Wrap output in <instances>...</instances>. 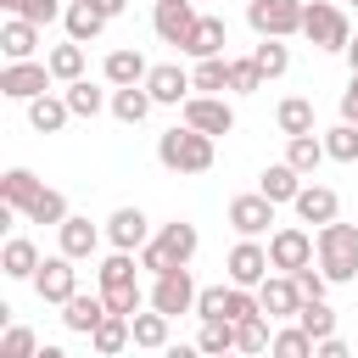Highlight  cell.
<instances>
[{
	"instance_id": "1",
	"label": "cell",
	"mask_w": 358,
	"mask_h": 358,
	"mask_svg": "<svg viewBox=\"0 0 358 358\" xmlns=\"http://www.w3.org/2000/svg\"><path fill=\"white\" fill-rule=\"evenodd\" d=\"M313 252H319V268L330 285H358V224H319L313 235Z\"/></svg>"
},
{
	"instance_id": "2",
	"label": "cell",
	"mask_w": 358,
	"mask_h": 358,
	"mask_svg": "<svg viewBox=\"0 0 358 358\" xmlns=\"http://www.w3.org/2000/svg\"><path fill=\"white\" fill-rule=\"evenodd\" d=\"M157 162L168 168V173H207L213 168V134H201V129H168V134H157Z\"/></svg>"
},
{
	"instance_id": "3",
	"label": "cell",
	"mask_w": 358,
	"mask_h": 358,
	"mask_svg": "<svg viewBox=\"0 0 358 358\" xmlns=\"http://www.w3.org/2000/svg\"><path fill=\"white\" fill-rule=\"evenodd\" d=\"M95 280H101V296H106L112 313H129V319L140 313L145 296H140V280H134V252H117L112 246V257L95 268Z\"/></svg>"
},
{
	"instance_id": "4",
	"label": "cell",
	"mask_w": 358,
	"mask_h": 358,
	"mask_svg": "<svg viewBox=\"0 0 358 358\" xmlns=\"http://www.w3.org/2000/svg\"><path fill=\"white\" fill-rule=\"evenodd\" d=\"M302 11H308V0H252L246 22L257 39H291V34H302Z\"/></svg>"
},
{
	"instance_id": "5",
	"label": "cell",
	"mask_w": 358,
	"mask_h": 358,
	"mask_svg": "<svg viewBox=\"0 0 358 358\" xmlns=\"http://www.w3.org/2000/svg\"><path fill=\"white\" fill-rule=\"evenodd\" d=\"M302 39L319 45V50H347V39H352L347 11L330 6V0H308V11H302Z\"/></svg>"
},
{
	"instance_id": "6",
	"label": "cell",
	"mask_w": 358,
	"mask_h": 358,
	"mask_svg": "<svg viewBox=\"0 0 358 358\" xmlns=\"http://www.w3.org/2000/svg\"><path fill=\"white\" fill-rule=\"evenodd\" d=\"M319 252H313V235L308 229H296V224H280L274 235H268V263H274V274H296V268H308Z\"/></svg>"
},
{
	"instance_id": "7",
	"label": "cell",
	"mask_w": 358,
	"mask_h": 358,
	"mask_svg": "<svg viewBox=\"0 0 358 358\" xmlns=\"http://www.w3.org/2000/svg\"><path fill=\"white\" fill-rule=\"evenodd\" d=\"M196 280H190V263L185 268H168V274H157V285H151V308L157 313H168V319H179V313H196Z\"/></svg>"
},
{
	"instance_id": "8",
	"label": "cell",
	"mask_w": 358,
	"mask_h": 358,
	"mask_svg": "<svg viewBox=\"0 0 358 358\" xmlns=\"http://www.w3.org/2000/svg\"><path fill=\"white\" fill-rule=\"evenodd\" d=\"M34 291H39V302L67 308V302L78 296V268H73V257H67V252L45 257V263H39V274H34Z\"/></svg>"
},
{
	"instance_id": "9",
	"label": "cell",
	"mask_w": 358,
	"mask_h": 358,
	"mask_svg": "<svg viewBox=\"0 0 358 358\" xmlns=\"http://www.w3.org/2000/svg\"><path fill=\"white\" fill-rule=\"evenodd\" d=\"M50 67L45 62H6L0 67V95H11V101H39V95H50Z\"/></svg>"
},
{
	"instance_id": "10",
	"label": "cell",
	"mask_w": 358,
	"mask_h": 358,
	"mask_svg": "<svg viewBox=\"0 0 358 358\" xmlns=\"http://www.w3.org/2000/svg\"><path fill=\"white\" fill-rule=\"evenodd\" d=\"M185 123L218 140V134H229V129H235V106H229L224 95H190V101H185Z\"/></svg>"
},
{
	"instance_id": "11",
	"label": "cell",
	"mask_w": 358,
	"mask_h": 358,
	"mask_svg": "<svg viewBox=\"0 0 358 358\" xmlns=\"http://www.w3.org/2000/svg\"><path fill=\"white\" fill-rule=\"evenodd\" d=\"M268 224H274V201H268L263 190H252V196H235V201H229V229H235L241 241H257Z\"/></svg>"
},
{
	"instance_id": "12",
	"label": "cell",
	"mask_w": 358,
	"mask_h": 358,
	"mask_svg": "<svg viewBox=\"0 0 358 358\" xmlns=\"http://www.w3.org/2000/svg\"><path fill=\"white\" fill-rule=\"evenodd\" d=\"M229 285H246V291H257L268 274H274V263H268V246H257V241H241L235 252H229Z\"/></svg>"
},
{
	"instance_id": "13",
	"label": "cell",
	"mask_w": 358,
	"mask_h": 358,
	"mask_svg": "<svg viewBox=\"0 0 358 358\" xmlns=\"http://www.w3.org/2000/svg\"><path fill=\"white\" fill-rule=\"evenodd\" d=\"M145 90H151V101H157V106H185V101H190V90H196V78H190L179 62H157V67H151V78H145Z\"/></svg>"
},
{
	"instance_id": "14",
	"label": "cell",
	"mask_w": 358,
	"mask_h": 358,
	"mask_svg": "<svg viewBox=\"0 0 358 358\" xmlns=\"http://www.w3.org/2000/svg\"><path fill=\"white\" fill-rule=\"evenodd\" d=\"M151 28H157V39H162V45H185V39H190V28H196V0H157Z\"/></svg>"
},
{
	"instance_id": "15",
	"label": "cell",
	"mask_w": 358,
	"mask_h": 358,
	"mask_svg": "<svg viewBox=\"0 0 358 358\" xmlns=\"http://www.w3.org/2000/svg\"><path fill=\"white\" fill-rule=\"evenodd\" d=\"M257 308H263V319H296V308H302L296 280H291V274H268V280L257 285Z\"/></svg>"
},
{
	"instance_id": "16",
	"label": "cell",
	"mask_w": 358,
	"mask_h": 358,
	"mask_svg": "<svg viewBox=\"0 0 358 358\" xmlns=\"http://www.w3.org/2000/svg\"><path fill=\"white\" fill-rule=\"evenodd\" d=\"M106 235H112L117 252H140V246L151 241V218H145L140 207H117V213L106 218Z\"/></svg>"
},
{
	"instance_id": "17",
	"label": "cell",
	"mask_w": 358,
	"mask_h": 358,
	"mask_svg": "<svg viewBox=\"0 0 358 358\" xmlns=\"http://www.w3.org/2000/svg\"><path fill=\"white\" fill-rule=\"evenodd\" d=\"M291 207H296V218H302V224H336V213H341V196H336L330 185H302Z\"/></svg>"
},
{
	"instance_id": "18",
	"label": "cell",
	"mask_w": 358,
	"mask_h": 358,
	"mask_svg": "<svg viewBox=\"0 0 358 358\" xmlns=\"http://www.w3.org/2000/svg\"><path fill=\"white\" fill-rule=\"evenodd\" d=\"M224 45H229L224 17H196V28H190V39H185L179 50H185V56H196V62H207V56H224Z\"/></svg>"
},
{
	"instance_id": "19",
	"label": "cell",
	"mask_w": 358,
	"mask_h": 358,
	"mask_svg": "<svg viewBox=\"0 0 358 358\" xmlns=\"http://www.w3.org/2000/svg\"><path fill=\"white\" fill-rule=\"evenodd\" d=\"M56 235H62V252H67L73 263L95 257V246H101V229H95L90 218H78V213H67V224H56Z\"/></svg>"
},
{
	"instance_id": "20",
	"label": "cell",
	"mask_w": 358,
	"mask_h": 358,
	"mask_svg": "<svg viewBox=\"0 0 358 358\" xmlns=\"http://www.w3.org/2000/svg\"><path fill=\"white\" fill-rule=\"evenodd\" d=\"M106 313H112V308H106V296H101V291H95V296H84V291H78V296L62 308V324H67L73 336H90V330H95Z\"/></svg>"
},
{
	"instance_id": "21",
	"label": "cell",
	"mask_w": 358,
	"mask_h": 358,
	"mask_svg": "<svg viewBox=\"0 0 358 358\" xmlns=\"http://www.w3.org/2000/svg\"><path fill=\"white\" fill-rule=\"evenodd\" d=\"M34 45H39V22L6 17V28H0V50H6V62H34Z\"/></svg>"
},
{
	"instance_id": "22",
	"label": "cell",
	"mask_w": 358,
	"mask_h": 358,
	"mask_svg": "<svg viewBox=\"0 0 358 358\" xmlns=\"http://www.w3.org/2000/svg\"><path fill=\"white\" fill-rule=\"evenodd\" d=\"M101 73H106V84H112V90H129V84H145V78H151V67H145V56H140V50H112Z\"/></svg>"
},
{
	"instance_id": "23",
	"label": "cell",
	"mask_w": 358,
	"mask_h": 358,
	"mask_svg": "<svg viewBox=\"0 0 358 358\" xmlns=\"http://www.w3.org/2000/svg\"><path fill=\"white\" fill-rule=\"evenodd\" d=\"M257 190L280 207V201H296V190H302V173L291 168V162H268L263 173H257Z\"/></svg>"
},
{
	"instance_id": "24",
	"label": "cell",
	"mask_w": 358,
	"mask_h": 358,
	"mask_svg": "<svg viewBox=\"0 0 358 358\" xmlns=\"http://www.w3.org/2000/svg\"><path fill=\"white\" fill-rule=\"evenodd\" d=\"M151 241H157V246H162V252H168L173 263H190V257H196V246H201V235H196V224H185V218H173V224H162V229H157Z\"/></svg>"
},
{
	"instance_id": "25",
	"label": "cell",
	"mask_w": 358,
	"mask_h": 358,
	"mask_svg": "<svg viewBox=\"0 0 358 358\" xmlns=\"http://www.w3.org/2000/svg\"><path fill=\"white\" fill-rule=\"evenodd\" d=\"M129 341H134V330H129V313H106V319L90 330V347H95L101 358H117Z\"/></svg>"
},
{
	"instance_id": "26",
	"label": "cell",
	"mask_w": 358,
	"mask_h": 358,
	"mask_svg": "<svg viewBox=\"0 0 358 358\" xmlns=\"http://www.w3.org/2000/svg\"><path fill=\"white\" fill-rule=\"evenodd\" d=\"M39 190H45V185H39L28 168H6V179H0V201L17 207V213H28V207L39 201Z\"/></svg>"
},
{
	"instance_id": "27",
	"label": "cell",
	"mask_w": 358,
	"mask_h": 358,
	"mask_svg": "<svg viewBox=\"0 0 358 358\" xmlns=\"http://www.w3.org/2000/svg\"><path fill=\"white\" fill-rule=\"evenodd\" d=\"M0 268H6V280H34L39 274V246L22 241V235H11L6 252H0Z\"/></svg>"
},
{
	"instance_id": "28",
	"label": "cell",
	"mask_w": 358,
	"mask_h": 358,
	"mask_svg": "<svg viewBox=\"0 0 358 358\" xmlns=\"http://www.w3.org/2000/svg\"><path fill=\"white\" fill-rule=\"evenodd\" d=\"M67 39H78V45H90V39H101V28H106V17L90 6V0H67Z\"/></svg>"
},
{
	"instance_id": "29",
	"label": "cell",
	"mask_w": 358,
	"mask_h": 358,
	"mask_svg": "<svg viewBox=\"0 0 358 358\" xmlns=\"http://www.w3.org/2000/svg\"><path fill=\"white\" fill-rule=\"evenodd\" d=\"M62 101L73 106V117H101V106H112V95H106L101 84H90V78H73V84L62 90Z\"/></svg>"
},
{
	"instance_id": "30",
	"label": "cell",
	"mask_w": 358,
	"mask_h": 358,
	"mask_svg": "<svg viewBox=\"0 0 358 358\" xmlns=\"http://www.w3.org/2000/svg\"><path fill=\"white\" fill-rule=\"evenodd\" d=\"M151 106H157V101H151V90H145V84L112 90V117H117V123H145V117H151Z\"/></svg>"
},
{
	"instance_id": "31",
	"label": "cell",
	"mask_w": 358,
	"mask_h": 358,
	"mask_svg": "<svg viewBox=\"0 0 358 358\" xmlns=\"http://www.w3.org/2000/svg\"><path fill=\"white\" fill-rule=\"evenodd\" d=\"M67 117H73V106H67L62 95H39V101H28V123H34L39 134H62Z\"/></svg>"
},
{
	"instance_id": "32",
	"label": "cell",
	"mask_w": 358,
	"mask_h": 358,
	"mask_svg": "<svg viewBox=\"0 0 358 358\" xmlns=\"http://www.w3.org/2000/svg\"><path fill=\"white\" fill-rule=\"evenodd\" d=\"M324 157H330V151H324V140H319V134H291V140H285V162H291L302 179H308Z\"/></svg>"
},
{
	"instance_id": "33",
	"label": "cell",
	"mask_w": 358,
	"mask_h": 358,
	"mask_svg": "<svg viewBox=\"0 0 358 358\" xmlns=\"http://www.w3.org/2000/svg\"><path fill=\"white\" fill-rule=\"evenodd\" d=\"M129 330H134V347H151V352H162V347H168V330H173V319L151 308V313H134V319H129Z\"/></svg>"
},
{
	"instance_id": "34",
	"label": "cell",
	"mask_w": 358,
	"mask_h": 358,
	"mask_svg": "<svg viewBox=\"0 0 358 358\" xmlns=\"http://www.w3.org/2000/svg\"><path fill=\"white\" fill-rule=\"evenodd\" d=\"M45 67L62 78V84H73V78H84V45L78 39H67V45H50V56H45Z\"/></svg>"
},
{
	"instance_id": "35",
	"label": "cell",
	"mask_w": 358,
	"mask_h": 358,
	"mask_svg": "<svg viewBox=\"0 0 358 358\" xmlns=\"http://www.w3.org/2000/svg\"><path fill=\"white\" fill-rule=\"evenodd\" d=\"M274 319H263V313H252V319H241L235 324V352H268V341H274V330H268Z\"/></svg>"
},
{
	"instance_id": "36",
	"label": "cell",
	"mask_w": 358,
	"mask_h": 358,
	"mask_svg": "<svg viewBox=\"0 0 358 358\" xmlns=\"http://www.w3.org/2000/svg\"><path fill=\"white\" fill-rule=\"evenodd\" d=\"M313 336L302 330V324H285V330H274V341H268V358H313Z\"/></svg>"
},
{
	"instance_id": "37",
	"label": "cell",
	"mask_w": 358,
	"mask_h": 358,
	"mask_svg": "<svg viewBox=\"0 0 358 358\" xmlns=\"http://www.w3.org/2000/svg\"><path fill=\"white\" fill-rule=\"evenodd\" d=\"M274 117H280L285 140H291V134H313V101H302V95H285Z\"/></svg>"
},
{
	"instance_id": "38",
	"label": "cell",
	"mask_w": 358,
	"mask_h": 358,
	"mask_svg": "<svg viewBox=\"0 0 358 358\" xmlns=\"http://www.w3.org/2000/svg\"><path fill=\"white\" fill-rule=\"evenodd\" d=\"M296 324H302L313 341H330V336H336V308H330V302H302V308H296Z\"/></svg>"
},
{
	"instance_id": "39",
	"label": "cell",
	"mask_w": 358,
	"mask_h": 358,
	"mask_svg": "<svg viewBox=\"0 0 358 358\" xmlns=\"http://www.w3.org/2000/svg\"><path fill=\"white\" fill-rule=\"evenodd\" d=\"M252 62L263 67V78H280V73H291V45L285 39H263V45H252Z\"/></svg>"
},
{
	"instance_id": "40",
	"label": "cell",
	"mask_w": 358,
	"mask_h": 358,
	"mask_svg": "<svg viewBox=\"0 0 358 358\" xmlns=\"http://www.w3.org/2000/svg\"><path fill=\"white\" fill-rule=\"evenodd\" d=\"M196 95H218V90H229V56H207V62H196Z\"/></svg>"
},
{
	"instance_id": "41",
	"label": "cell",
	"mask_w": 358,
	"mask_h": 358,
	"mask_svg": "<svg viewBox=\"0 0 358 358\" xmlns=\"http://www.w3.org/2000/svg\"><path fill=\"white\" fill-rule=\"evenodd\" d=\"M196 347H201L207 358H218V352H235V324H229V319H201V336H196Z\"/></svg>"
},
{
	"instance_id": "42",
	"label": "cell",
	"mask_w": 358,
	"mask_h": 358,
	"mask_svg": "<svg viewBox=\"0 0 358 358\" xmlns=\"http://www.w3.org/2000/svg\"><path fill=\"white\" fill-rule=\"evenodd\" d=\"M0 6H6L11 17H22V22H39V28H45V22H56V17H67V6H62V0H0Z\"/></svg>"
},
{
	"instance_id": "43",
	"label": "cell",
	"mask_w": 358,
	"mask_h": 358,
	"mask_svg": "<svg viewBox=\"0 0 358 358\" xmlns=\"http://www.w3.org/2000/svg\"><path fill=\"white\" fill-rule=\"evenodd\" d=\"M22 218H28V224H67V196L45 185V190H39V201H34Z\"/></svg>"
},
{
	"instance_id": "44",
	"label": "cell",
	"mask_w": 358,
	"mask_h": 358,
	"mask_svg": "<svg viewBox=\"0 0 358 358\" xmlns=\"http://www.w3.org/2000/svg\"><path fill=\"white\" fill-rule=\"evenodd\" d=\"M263 84H268V78H263V67H257L252 56H235V62H229V90H235V95H257Z\"/></svg>"
},
{
	"instance_id": "45",
	"label": "cell",
	"mask_w": 358,
	"mask_h": 358,
	"mask_svg": "<svg viewBox=\"0 0 358 358\" xmlns=\"http://www.w3.org/2000/svg\"><path fill=\"white\" fill-rule=\"evenodd\" d=\"M324 151H330V162H358V123H336L324 134Z\"/></svg>"
},
{
	"instance_id": "46",
	"label": "cell",
	"mask_w": 358,
	"mask_h": 358,
	"mask_svg": "<svg viewBox=\"0 0 358 358\" xmlns=\"http://www.w3.org/2000/svg\"><path fill=\"white\" fill-rule=\"evenodd\" d=\"M39 352V336L28 330V324H6V336H0V358H34Z\"/></svg>"
},
{
	"instance_id": "47",
	"label": "cell",
	"mask_w": 358,
	"mask_h": 358,
	"mask_svg": "<svg viewBox=\"0 0 358 358\" xmlns=\"http://www.w3.org/2000/svg\"><path fill=\"white\" fill-rule=\"evenodd\" d=\"M196 319H229V285H207L196 296Z\"/></svg>"
},
{
	"instance_id": "48",
	"label": "cell",
	"mask_w": 358,
	"mask_h": 358,
	"mask_svg": "<svg viewBox=\"0 0 358 358\" xmlns=\"http://www.w3.org/2000/svg\"><path fill=\"white\" fill-rule=\"evenodd\" d=\"M291 280H296V291H302V302H324V291H330V280H324V268H313V263H308V268H296Z\"/></svg>"
},
{
	"instance_id": "49",
	"label": "cell",
	"mask_w": 358,
	"mask_h": 358,
	"mask_svg": "<svg viewBox=\"0 0 358 358\" xmlns=\"http://www.w3.org/2000/svg\"><path fill=\"white\" fill-rule=\"evenodd\" d=\"M140 268H151V274H168V268H185V263H173V257H168L157 241H145V246H140Z\"/></svg>"
},
{
	"instance_id": "50",
	"label": "cell",
	"mask_w": 358,
	"mask_h": 358,
	"mask_svg": "<svg viewBox=\"0 0 358 358\" xmlns=\"http://www.w3.org/2000/svg\"><path fill=\"white\" fill-rule=\"evenodd\" d=\"M341 123H358V73H352V84L341 90Z\"/></svg>"
},
{
	"instance_id": "51",
	"label": "cell",
	"mask_w": 358,
	"mask_h": 358,
	"mask_svg": "<svg viewBox=\"0 0 358 358\" xmlns=\"http://www.w3.org/2000/svg\"><path fill=\"white\" fill-rule=\"evenodd\" d=\"M313 358H352V347H347L341 336H330V341H319V347H313Z\"/></svg>"
},
{
	"instance_id": "52",
	"label": "cell",
	"mask_w": 358,
	"mask_h": 358,
	"mask_svg": "<svg viewBox=\"0 0 358 358\" xmlns=\"http://www.w3.org/2000/svg\"><path fill=\"white\" fill-rule=\"evenodd\" d=\"M90 6H95V11H101V17H106V22H112V17H123V11H129V0H90Z\"/></svg>"
},
{
	"instance_id": "53",
	"label": "cell",
	"mask_w": 358,
	"mask_h": 358,
	"mask_svg": "<svg viewBox=\"0 0 358 358\" xmlns=\"http://www.w3.org/2000/svg\"><path fill=\"white\" fill-rule=\"evenodd\" d=\"M162 358H207V352H201V347H185V341H168Z\"/></svg>"
},
{
	"instance_id": "54",
	"label": "cell",
	"mask_w": 358,
	"mask_h": 358,
	"mask_svg": "<svg viewBox=\"0 0 358 358\" xmlns=\"http://www.w3.org/2000/svg\"><path fill=\"white\" fill-rule=\"evenodd\" d=\"M34 358H67V352H62V347H39Z\"/></svg>"
},
{
	"instance_id": "55",
	"label": "cell",
	"mask_w": 358,
	"mask_h": 358,
	"mask_svg": "<svg viewBox=\"0 0 358 358\" xmlns=\"http://www.w3.org/2000/svg\"><path fill=\"white\" fill-rule=\"evenodd\" d=\"M347 62H352V73H358V39H347Z\"/></svg>"
},
{
	"instance_id": "56",
	"label": "cell",
	"mask_w": 358,
	"mask_h": 358,
	"mask_svg": "<svg viewBox=\"0 0 358 358\" xmlns=\"http://www.w3.org/2000/svg\"><path fill=\"white\" fill-rule=\"evenodd\" d=\"M218 358H235V352H218Z\"/></svg>"
},
{
	"instance_id": "57",
	"label": "cell",
	"mask_w": 358,
	"mask_h": 358,
	"mask_svg": "<svg viewBox=\"0 0 358 358\" xmlns=\"http://www.w3.org/2000/svg\"><path fill=\"white\" fill-rule=\"evenodd\" d=\"M241 358H252V352H241Z\"/></svg>"
},
{
	"instance_id": "58",
	"label": "cell",
	"mask_w": 358,
	"mask_h": 358,
	"mask_svg": "<svg viewBox=\"0 0 358 358\" xmlns=\"http://www.w3.org/2000/svg\"><path fill=\"white\" fill-rule=\"evenodd\" d=\"M352 6H358V0H352Z\"/></svg>"
}]
</instances>
